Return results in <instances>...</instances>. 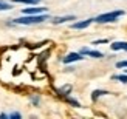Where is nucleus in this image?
Returning a JSON list of instances; mask_svg holds the SVG:
<instances>
[{
  "mask_svg": "<svg viewBox=\"0 0 127 119\" xmlns=\"http://www.w3.org/2000/svg\"><path fill=\"white\" fill-rule=\"evenodd\" d=\"M70 91H71V85H65V87H62V88L59 90V93H61V95H64V96L68 95Z\"/></svg>",
  "mask_w": 127,
  "mask_h": 119,
  "instance_id": "f8f14e48",
  "label": "nucleus"
},
{
  "mask_svg": "<svg viewBox=\"0 0 127 119\" xmlns=\"http://www.w3.org/2000/svg\"><path fill=\"white\" fill-rule=\"evenodd\" d=\"M68 20H74V16H65V17H56L53 19V23L54 25H59V23H65Z\"/></svg>",
  "mask_w": 127,
  "mask_h": 119,
  "instance_id": "6e6552de",
  "label": "nucleus"
},
{
  "mask_svg": "<svg viewBox=\"0 0 127 119\" xmlns=\"http://www.w3.org/2000/svg\"><path fill=\"white\" fill-rule=\"evenodd\" d=\"M47 8H25L23 9V14H42V12H45Z\"/></svg>",
  "mask_w": 127,
  "mask_h": 119,
  "instance_id": "423d86ee",
  "label": "nucleus"
},
{
  "mask_svg": "<svg viewBox=\"0 0 127 119\" xmlns=\"http://www.w3.org/2000/svg\"><path fill=\"white\" fill-rule=\"evenodd\" d=\"M81 54H85V56H90V57H102V53H99V51H93V49H88V48H82L81 49Z\"/></svg>",
  "mask_w": 127,
  "mask_h": 119,
  "instance_id": "39448f33",
  "label": "nucleus"
},
{
  "mask_svg": "<svg viewBox=\"0 0 127 119\" xmlns=\"http://www.w3.org/2000/svg\"><path fill=\"white\" fill-rule=\"evenodd\" d=\"M124 14V11H112V12H105V14H101L95 19V22L98 23H109V22H115L118 17H121Z\"/></svg>",
  "mask_w": 127,
  "mask_h": 119,
  "instance_id": "f03ea898",
  "label": "nucleus"
},
{
  "mask_svg": "<svg viewBox=\"0 0 127 119\" xmlns=\"http://www.w3.org/2000/svg\"><path fill=\"white\" fill-rule=\"evenodd\" d=\"M98 43H107V39H101V40H96V42H95V45H98Z\"/></svg>",
  "mask_w": 127,
  "mask_h": 119,
  "instance_id": "f3484780",
  "label": "nucleus"
},
{
  "mask_svg": "<svg viewBox=\"0 0 127 119\" xmlns=\"http://www.w3.org/2000/svg\"><path fill=\"white\" fill-rule=\"evenodd\" d=\"M102 95H109V93L104 91V90H95L93 95H92V99H93V101H96V99H98L99 96H102Z\"/></svg>",
  "mask_w": 127,
  "mask_h": 119,
  "instance_id": "1a4fd4ad",
  "label": "nucleus"
},
{
  "mask_svg": "<svg viewBox=\"0 0 127 119\" xmlns=\"http://www.w3.org/2000/svg\"><path fill=\"white\" fill-rule=\"evenodd\" d=\"M12 2H16V3H27V5H37V3H40L42 0H12Z\"/></svg>",
  "mask_w": 127,
  "mask_h": 119,
  "instance_id": "9d476101",
  "label": "nucleus"
},
{
  "mask_svg": "<svg viewBox=\"0 0 127 119\" xmlns=\"http://www.w3.org/2000/svg\"><path fill=\"white\" fill-rule=\"evenodd\" d=\"M116 67H118V68H126V67H127V60H123V62H118V64H116Z\"/></svg>",
  "mask_w": 127,
  "mask_h": 119,
  "instance_id": "4468645a",
  "label": "nucleus"
},
{
  "mask_svg": "<svg viewBox=\"0 0 127 119\" xmlns=\"http://www.w3.org/2000/svg\"><path fill=\"white\" fill-rule=\"evenodd\" d=\"M92 22H93V19H87V20H82V22H76V23L71 25V28H73V29H84V28H87Z\"/></svg>",
  "mask_w": 127,
  "mask_h": 119,
  "instance_id": "20e7f679",
  "label": "nucleus"
},
{
  "mask_svg": "<svg viewBox=\"0 0 127 119\" xmlns=\"http://www.w3.org/2000/svg\"><path fill=\"white\" fill-rule=\"evenodd\" d=\"M9 118H12V119H20V115H19V113H12Z\"/></svg>",
  "mask_w": 127,
  "mask_h": 119,
  "instance_id": "dca6fc26",
  "label": "nucleus"
},
{
  "mask_svg": "<svg viewBox=\"0 0 127 119\" xmlns=\"http://www.w3.org/2000/svg\"><path fill=\"white\" fill-rule=\"evenodd\" d=\"M112 79L113 80H121V82L127 84V76H126V74H116V76H113Z\"/></svg>",
  "mask_w": 127,
  "mask_h": 119,
  "instance_id": "9b49d317",
  "label": "nucleus"
},
{
  "mask_svg": "<svg viewBox=\"0 0 127 119\" xmlns=\"http://www.w3.org/2000/svg\"><path fill=\"white\" fill-rule=\"evenodd\" d=\"M67 101H68L70 104H71V105H74V107H81V105H79V102H76V101H73V99H67Z\"/></svg>",
  "mask_w": 127,
  "mask_h": 119,
  "instance_id": "2eb2a0df",
  "label": "nucleus"
},
{
  "mask_svg": "<svg viewBox=\"0 0 127 119\" xmlns=\"http://www.w3.org/2000/svg\"><path fill=\"white\" fill-rule=\"evenodd\" d=\"M110 47H112V49H115V51H118V49L127 51V42H113Z\"/></svg>",
  "mask_w": 127,
  "mask_h": 119,
  "instance_id": "0eeeda50",
  "label": "nucleus"
},
{
  "mask_svg": "<svg viewBox=\"0 0 127 119\" xmlns=\"http://www.w3.org/2000/svg\"><path fill=\"white\" fill-rule=\"evenodd\" d=\"M8 9H11V5L0 0V11H8Z\"/></svg>",
  "mask_w": 127,
  "mask_h": 119,
  "instance_id": "ddd939ff",
  "label": "nucleus"
},
{
  "mask_svg": "<svg viewBox=\"0 0 127 119\" xmlns=\"http://www.w3.org/2000/svg\"><path fill=\"white\" fill-rule=\"evenodd\" d=\"M48 16L45 14H28V17H19L16 19V23H20V25H34V23H40L43 20H47Z\"/></svg>",
  "mask_w": 127,
  "mask_h": 119,
  "instance_id": "f257e3e1",
  "label": "nucleus"
},
{
  "mask_svg": "<svg viewBox=\"0 0 127 119\" xmlns=\"http://www.w3.org/2000/svg\"><path fill=\"white\" fill-rule=\"evenodd\" d=\"M82 59V54L81 53H70L64 57V64H70V62H76V60H81Z\"/></svg>",
  "mask_w": 127,
  "mask_h": 119,
  "instance_id": "7ed1b4c3",
  "label": "nucleus"
}]
</instances>
